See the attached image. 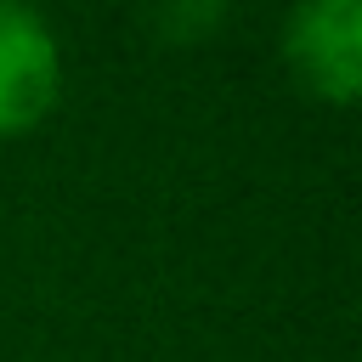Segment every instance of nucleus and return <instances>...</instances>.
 Here are the masks:
<instances>
[{"mask_svg":"<svg viewBox=\"0 0 362 362\" xmlns=\"http://www.w3.org/2000/svg\"><path fill=\"white\" fill-rule=\"evenodd\" d=\"M57 85H62V57L51 28L28 6L0 0V136L28 130L57 102Z\"/></svg>","mask_w":362,"mask_h":362,"instance_id":"f257e3e1","label":"nucleus"},{"mask_svg":"<svg viewBox=\"0 0 362 362\" xmlns=\"http://www.w3.org/2000/svg\"><path fill=\"white\" fill-rule=\"evenodd\" d=\"M288 57L305 74V85H317L334 102H351L362 79V6L356 0L300 6L288 23Z\"/></svg>","mask_w":362,"mask_h":362,"instance_id":"f03ea898","label":"nucleus"}]
</instances>
